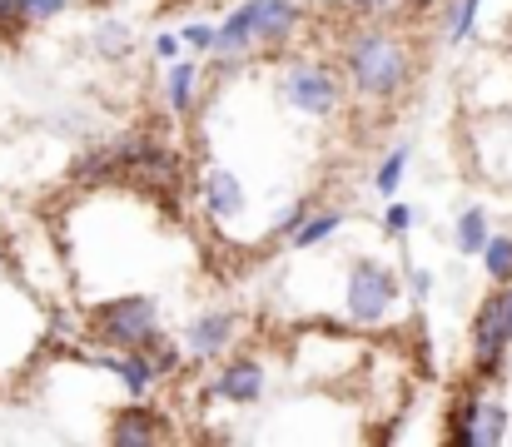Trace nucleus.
<instances>
[{
    "label": "nucleus",
    "instance_id": "nucleus-1",
    "mask_svg": "<svg viewBox=\"0 0 512 447\" xmlns=\"http://www.w3.org/2000/svg\"><path fill=\"white\" fill-rule=\"evenodd\" d=\"M304 20V10L294 0H244L209 40V50L219 60H239L254 45H279L284 35H294V25Z\"/></svg>",
    "mask_w": 512,
    "mask_h": 447
},
{
    "label": "nucleus",
    "instance_id": "nucleus-2",
    "mask_svg": "<svg viewBox=\"0 0 512 447\" xmlns=\"http://www.w3.org/2000/svg\"><path fill=\"white\" fill-rule=\"evenodd\" d=\"M343 60H348L353 85H358L368 100H393V95L403 90V80H408V55H403V45L388 40V35H358Z\"/></svg>",
    "mask_w": 512,
    "mask_h": 447
},
{
    "label": "nucleus",
    "instance_id": "nucleus-3",
    "mask_svg": "<svg viewBox=\"0 0 512 447\" xmlns=\"http://www.w3.org/2000/svg\"><path fill=\"white\" fill-rule=\"evenodd\" d=\"M95 338L105 348H160V303L145 294L115 298L105 308H95Z\"/></svg>",
    "mask_w": 512,
    "mask_h": 447
},
{
    "label": "nucleus",
    "instance_id": "nucleus-4",
    "mask_svg": "<svg viewBox=\"0 0 512 447\" xmlns=\"http://www.w3.org/2000/svg\"><path fill=\"white\" fill-rule=\"evenodd\" d=\"M170 154L155 145V135H125L120 145L110 149H95L85 164H80V179L95 184L105 174H170Z\"/></svg>",
    "mask_w": 512,
    "mask_h": 447
},
{
    "label": "nucleus",
    "instance_id": "nucleus-5",
    "mask_svg": "<svg viewBox=\"0 0 512 447\" xmlns=\"http://www.w3.org/2000/svg\"><path fill=\"white\" fill-rule=\"evenodd\" d=\"M393 303H398V274H393V269H383V264H373V259H358V264L348 269V313H353L358 323L388 318Z\"/></svg>",
    "mask_w": 512,
    "mask_h": 447
},
{
    "label": "nucleus",
    "instance_id": "nucleus-6",
    "mask_svg": "<svg viewBox=\"0 0 512 447\" xmlns=\"http://www.w3.org/2000/svg\"><path fill=\"white\" fill-rule=\"evenodd\" d=\"M284 100L299 110V115H334V105L343 100V85L334 70H324V65H314V60H299V65H289V75H284Z\"/></svg>",
    "mask_w": 512,
    "mask_h": 447
},
{
    "label": "nucleus",
    "instance_id": "nucleus-7",
    "mask_svg": "<svg viewBox=\"0 0 512 447\" xmlns=\"http://www.w3.org/2000/svg\"><path fill=\"white\" fill-rule=\"evenodd\" d=\"M503 433H508V408H503V403L468 398V403L458 408L453 443H463V447H493V443H503Z\"/></svg>",
    "mask_w": 512,
    "mask_h": 447
},
{
    "label": "nucleus",
    "instance_id": "nucleus-8",
    "mask_svg": "<svg viewBox=\"0 0 512 447\" xmlns=\"http://www.w3.org/2000/svg\"><path fill=\"white\" fill-rule=\"evenodd\" d=\"M508 348H512V338H508V323H503V298H488V308L473 323V363H478V373L493 378L503 368Z\"/></svg>",
    "mask_w": 512,
    "mask_h": 447
},
{
    "label": "nucleus",
    "instance_id": "nucleus-9",
    "mask_svg": "<svg viewBox=\"0 0 512 447\" xmlns=\"http://www.w3.org/2000/svg\"><path fill=\"white\" fill-rule=\"evenodd\" d=\"M209 393L224 398V403H259V398H264V368H259L254 358H234V363H224V368L214 373Z\"/></svg>",
    "mask_w": 512,
    "mask_h": 447
},
{
    "label": "nucleus",
    "instance_id": "nucleus-10",
    "mask_svg": "<svg viewBox=\"0 0 512 447\" xmlns=\"http://www.w3.org/2000/svg\"><path fill=\"white\" fill-rule=\"evenodd\" d=\"M229 333H234V318H229L224 308H214V313H199V318L189 323L184 343H189L194 358H219L224 343H229Z\"/></svg>",
    "mask_w": 512,
    "mask_h": 447
},
{
    "label": "nucleus",
    "instance_id": "nucleus-11",
    "mask_svg": "<svg viewBox=\"0 0 512 447\" xmlns=\"http://www.w3.org/2000/svg\"><path fill=\"white\" fill-rule=\"evenodd\" d=\"M204 204H209L214 219H234V214L244 209V189H239V179H234L229 169H209V174H204Z\"/></svg>",
    "mask_w": 512,
    "mask_h": 447
},
{
    "label": "nucleus",
    "instance_id": "nucleus-12",
    "mask_svg": "<svg viewBox=\"0 0 512 447\" xmlns=\"http://www.w3.org/2000/svg\"><path fill=\"white\" fill-rule=\"evenodd\" d=\"M110 438L120 447H140V443H155L160 438V413H150V408H125L120 418H115V428H110Z\"/></svg>",
    "mask_w": 512,
    "mask_h": 447
},
{
    "label": "nucleus",
    "instance_id": "nucleus-13",
    "mask_svg": "<svg viewBox=\"0 0 512 447\" xmlns=\"http://www.w3.org/2000/svg\"><path fill=\"white\" fill-rule=\"evenodd\" d=\"M100 363H105L110 373H120V383H125L135 398H140V393L155 383V373H160V368L145 358V348H130V358H100Z\"/></svg>",
    "mask_w": 512,
    "mask_h": 447
},
{
    "label": "nucleus",
    "instance_id": "nucleus-14",
    "mask_svg": "<svg viewBox=\"0 0 512 447\" xmlns=\"http://www.w3.org/2000/svg\"><path fill=\"white\" fill-rule=\"evenodd\" d=\"M339 224H343L339 209H324V214H309V219H304V224H299V229H294L289 239H294L299 249H309V244H324V239H329V234H334Z\"/></svg>",
    "mask_w": 512,
    "mask_h": 447
},
{
    "label": "nucleus",
    "instance_id": "nucleus-15",
    "mask_svg": "<svg viewBox=\"0 0 512 447\" xmlns=\"http://www.w3.org/2000/svg\"><path fill=\"white\" fill-rule=\"evenodd\" d=\"M194 105V60H174L170 70V110H189Z\"/></svg>",
    "mask_w": 512,
    "mask_h": 447
},
{
    "label": "nucleus",
    "instance_id": "nucleus-16",
    "mask_svg": "<svg viewBox=\"0 0 512 447\" xmlns=\"http://www.w3.org/2000/svg\"><path fill=\"white\" fill-rule=\"evenodd\" d=\"M483 269L498 279V284H508L512 279V239H483Z\"/></svg>",
    "mask_w": 512,
    "mask_h": 447
},
{
    "label": "nucleus",
    "instance_id": "nucleus-17",
    "mask_svg": "<svg viewBox=\"0 0 512 447\" xmlns=\"http://www.w3.org/2000/svg\"><path fill=\"white\" fill-rule=\"evenodd\" d=\"M483 239H488V214H483V209H468V214L458 219V249H463V254H478Z\"/></svg>",
    "mask_w": 512,
    "mask_h": 447
},
{
    "label": "nucleus",
    "instance_id": "nucleus-18",
    "mask_svg": "<svg viewBox=\"0 0 512 447\" xmlns=\"http://www.w3.org/2000/svg\"><path fill=\"white\" fill-rule=\"evenodd\" d=\"M478 10H483V0H458V5L448 10V40H453V45H463V40L473 35Z\"/></svg>",
    "mask_w": 512,
    "mask_h": 447
},
{
    "label": "nucleus",
    "instance_id": "nucleus-19",
    "mask_svg": "<svg viewBox=\"0 0 512 447\" xmlns=\"http://www.w3.org/2000/svg\"><path fill=\"white\" fill-rule=\"evenodd\" d=\"M403 169H408V145H398L383 164H378V174H373V189L378 194H393L398 184H403Z\"/></svg>",
    "mask_w": 512,
    "mask_h": 447
},
{
    "label": "nucleus",
    "instance_id": "nucleus-20",
    "mask_svg": "<svg viewBox=\"0 0 512 447\" xmlns=\"http://www.w3.org/2000/svg\"><path fill=\"white\" fill-rule=\"evenodd\" d=\"M20 5V25H40V20H55L70 0H15Z\"/></svg>",
    "mask_w": 512,
    "mask_h": 447
},
{
    "label": "nucleus",
    "instance_id": "nucleus-21",
    "mask_svg": "<svg viewBox=\"0 0 512 447\" xmlns=\"http://www.w3.org/2000/svg\"><path fill=\"white\" fill-rule=\"evenodd\" d=\"M95 45H100L105 55H125V45H130V35H125V25H120V20H105V25L95 30Z\"/></svg>",
    "mask_w": 512,
    "mask_h": 447
},
{
    "label": "nucleus",
    "instance_id": "nucleus-22",
    "mask_svg": "<svg viewBox=\"0 0 512 447\" xmlns=\"http://www.w3.org/2000/svg\"><path fill=\"white\" fill-rule=\"evenodd\" d=\"M383 229H388V234H408V229H413V209H408V204H388Z\"/></svg>",
    "mask_w": 512,
    "mask_h": 447
},
{
    "label": "nucleus",
    "instance_id": "nucleus-23",
    "mask_svg": "<svg viewBox=\"0 0 512 447\" xmlns=\"http://www.w3.org/2000/svg\"><path fill=\"white\" fill-rule=\"evenodd\" d=\"M309 219V204H289L284 214H279V224H274V234H294L299 224Z\"/></svg>",
    "mask_w": 512,
    "mask_h": 447
},
{
    "label": "nucleus",
    "instance_id": "nucleus-24",
    "mask_svg": "<svg viewBox=\"0 0 512 447\" xmlns=\"http://www.w3.org/2000/svg\"><path fill=\"white\" fill-rule=\"evenodd\" d=\"M209 40H214V30H209V25H184V45H194V50H209Z\"/></svg>",
    "mask_w": 512,
    "mask_h": 447
},
{
    "label": "nucleus",
    "instance_id": "nucleus-25",
    "mask_svg": "<svg viewBox=\"0 0 512 447\" xmlns=\"http://www.w3.org/2000/svg\"><path fill=\"white\" fill-rule=\"evenodd\" d=\"M408 289L418 298H428V289H433V274L428 269H408Z\"/></svg>",
    "mask_w": 512,
    "mask_h": 447
},
{
    "label": "nucleus",
    "instance_id": "nucleus-26",
    "mask_svg": "<svg viewBox=\"0 0 512 447\" xmlns=\"http://www.w3.org/2000/svg\"><path fill=\"white\" fill-rule=\"evenodd\" d=\"M20 25V5L15 0H0V30H15Z\"/></svg>",
    "mask_w": 512,
    "mask_h": 447
},
{
    "label": "nucleus",
    "instance_id": "nucleus-27",
    "mask_svg": "<svg viewBox=\"0 0 512 447\" xmlns=\"http://www.w3.org/2000/svg\"><path fill=\"white\" fill-rule=\"evenodd\" d=\"M155 50L170 60V55H179V40H174V35H160V40H155Z\"/></svg>",
    "mask_w": 512,
    "mask_h": 447
},
{
    "label": "nucleus",
    "instance_id": "nucleus-28",
    "mask_svg": "<svg viewBox=\"0 0 512 447\" xmlns=\"http://www.w3.org/2000/svg\"><path fill=\"white\" fill-rule=\"evenodd\" d=\"M498 298H503V323H508V338H512V289L508 294H498Z\"/></svg>",
    "mask_w": 512,
    "mask_h": 447
},
{
    "label": "nucleus",
    "instance_id": "nucleus-29",
    "mask_svg": "<svg viewBox=\"0 0 512 447\" xmlns=\"http://www.w3.org/2000/svg\"><path fill=\"white\" fill-rule=\"evenodd\" d=\"M358 10H378V5H388V0H353Z\"/></svg>",
    "mask_w": 512,
    "mask_h": 447
}]
</instances>
